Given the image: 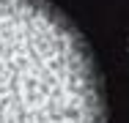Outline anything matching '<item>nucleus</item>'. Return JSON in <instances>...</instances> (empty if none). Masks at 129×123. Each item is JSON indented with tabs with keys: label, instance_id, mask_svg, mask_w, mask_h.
I'll use <instances>...</instances> for the list:
<instances>
[{
	"label": "nucleus",
	"instance_id": "nucleus-1",
	"mask_svg": "<svg viewBox=\"0 0 129 123\" xmlns=\"http://www.w3.org/2000/svg\"><path fill=\"white\" fill-rule=\"evenodd\" d=\"M0 123H107L96 57L50 0H0Z\"/></svg>",
	"mask_w": 129,
	"mask_h": 123
}]
</instances>
